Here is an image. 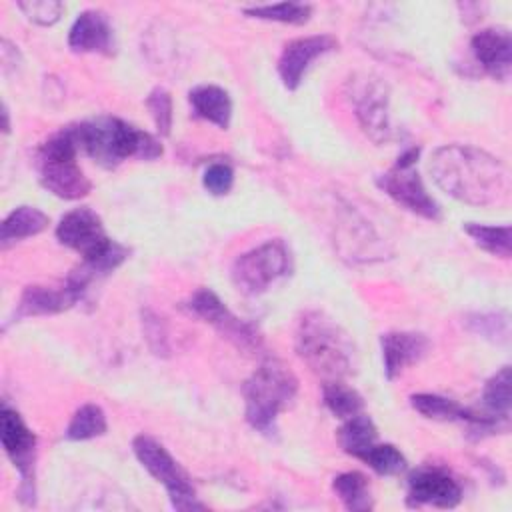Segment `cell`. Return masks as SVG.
<instances>
[{"label":"cell","mask_w":512,"mask_h":512,"mask_svg":"<svg viewBox=\"0 0 512 512\" xmlns=\"http://www.w3.org/2000/svg\"><path fill=\"white\" fill-rule=\"evenodd\" d=\"M428 170L438 188L472 206L502 204L510 196L504 162L468 144H446L432 152Z\"/></svg>","instance_id":"1"},{"label":"cell","mask_w":512,"mask_h":512,"mask_svg":"<svg viewBox=\"0 0 512 512\" xmlns=\"http://www.w3.org/2000/svg\"><path fill=\"white\" fill-rule=\"evenodd\" d=\"M68 128L78 150L106 168L118 166L128 158L154 160L162 154V144L152 134L116 116H98Z\"/></svg>","instance_id":"2"},{"label":"cell","mask_w":512,"mask_h":512,"mask_svg":"<svg viewBox=\"0 0 512 512\" xmlns=\"http://www.w3.org/2000/svg\"><path fill=\"white\" fill-rule=\"evenodd\" d=\"M296 352L328 380H342L356 368V346L348 332L318 310L304 312L296 328Z\"/></svg>","instance_id":"3"},{"label":"cell","mask_w":512,"mask_h":512,"mask_svg":"<svg viewBox=\"0 0 512 512\" xmlns=\"http://www.w3.org/2000/svg\"><path fill=\"white\" fill-rule=\"evenodd\" d=\"M56 238L82 256L78 270L90 282L110 274L128 258V248L106 234L100 216L88 206L66 212L56 226Z\"/></svg>","instance_id":"4"},{"label":"cell","mask_w":512,"mask_h":512,"mask_svg":"<svg viewBox=\"0 0 512 512\" xmlns=\"http://www.w3.org/2000/svg\"><path fill=\"white\" fill-rule=\"evenodd\" d=\"M298 392L294 372L278 358H266L244 382V416L246 422L262 432L276 430L278 416L292 404Z\"/></svg>","instance_id":"5"},{"label":"cell","mask_w":512,"mask_h":512,"mask_svg":"<svg viewBox=\"0 0 512 512\" xmlns=\"http://www.w3.org/2000/svg\"><path fill=\"white\" fill-rule=\"evenodd\" d=\"M78 146L68 126L52 134L38 150L42 186L58 198L78 200L92 190V182L76 164Z\"/></svg>","instance_id":"6"},{"label":"cell","mask_w":512,"mask_h":512,"mask_svg":"<svg viewBox=\"0 0 512 512\" xmlns=\"http://www.w3.org/2000/svg\"><path fill=\"white\" fill-rule=\"evenodd\" d=\"M132 450L138 462L146 468V472L166 488L172 508L176 510L204 508V504L196 496V490L186 470L174 460V456L158 440L146 434H138L132 440Z\"/></svg>","instance_id":"7"},{"label":"cell","mask_w":512,"mask_h":512,"mask_svg":"<svg viewBox=\"0 0 512 512\" xmlns=\"http://www.w3.org/2000/svg\"><path fill=\"white\" fill-rule=\"evenodd\" d=\"M290 272V250L280 240H266L264 244L240 254L230 270L234 286L248 296L266 292L276 280Z\"/></svg>","instance_id":"8"},{"label":"cell","mask_w":512,"mask_h":512,"mask_svg":"<svg viewBox=\"0 0 512 512\" xmlns=\"http://www.w3.org/2000/svg\"><path fill=\"white\" fill-rule=\"evenodd\" d=\"M0 438L6 456L20 474L18 498L26 506L36 504V482H34V462H36V436L26 426L16 410L8 404L2 406L0 414Z\"/></svg>","instance_id":"9"},{"label":"cell","mask_w":512,"mask_h":512,"mask_svg":"<svg viewBox=\"0 0 512 512\" xmlns=\"http://www.w3.org/2000/svg\"><path fill=\"white\" fill-rule=\"evenodd\" d=\"M350 102L364 134L376 144L392 138L390 124V96L386 84L372 74L354 76L348 82Z\"/></svg>","instance_id":"10"},{"label":"cell","mask_w":512,"mask_h":512,"mask_svg":"<svg viewBox=\"0 0 512 512\" xmlns=\"http://www.w3.org/2000/svg\"><path fill=\"white\" fill-rule=\"evenodd\" d=\"M186 308L202 318L204 322L212 324L226 340H230L240 350H258L262 344L260 334L254 330L252 324L244 322L242 318L234 316L226 304L210 290V288H198L190 300L186 302Z\"/></svg>","instance_id":"11"},{"label":"cell","mask_w":512,"mask_h":512,"mask_svg":"<svg viewBox=\"0 0 512 512\" xmlns=\"http://www.w3.org/2000/svg\"><path fill=\"white\" fill-rule=\"evenodd\" d=\"M376 184L386 196H390L396 204H400L408 212L428 220H440V206L428 194L414 166L394 164L390 170H386L376 178Z\"/></svg>","instance_id":"12"},{"label":"cell","mask_w":512,"mask_h":512,"mask_svg":"<svg viewBox=\"0 0 512 512\" xmlns=\"http://www.w3.org/2000/svg\"><path fill=\"white\" fill-rule=\"evenodd\" d=\"M462 500V486L458 480L438 466L416 468L408 476V506H436L454 508Z\"/></svg>","instance_id":"13"},{"label":"cell","mask_w":512,"mask_h":512,"mask_svg":"<svg viewBox=\"0 0 512 512\" xmlns=\"http://www.w3.org/2000/svg\"><path fill=\"white\" fill-rule=\"evenodd\" d=\"M338 48V40L330 34H316V36H300L284 44L282 54L278 58V76L288 90H296L310 64Z\"/></svg>","instance_id":"14"},{"label":"cell","mask_w":512,"mask_h":512,"mask_svg":"<svg viewBox=\"0 0 512 512\" xmlns=\"http://www.w3.org/2000/svg\"><path fill=\"white\" fill-rule=\"evenodd\" d=\"M476 62L496 80H508L512 70V38L508 28H482L470 40Z\"/></svg>","instance_id":"15"},{"label":"cell","mask_w":512,"mask_h":512,"mask_svg":"<svg viewBox=\"0 0 512 512\" xmlns=\"http://www.w3.org/2000/svg\"><path fill=\"white\" fill-rule=\"evenodd\" d=\"M84 296L66 280L62 286H26L20 294L18 306H16V318H28V316H50L64 312L78 302H82Z\"/></svg>","instance_id":"16"},{"label":"cell","mask_w":512,"mask_h":512,"mask_svg":"<svg viewBox=\"0 0 512 512\" xmlns=\"http://www.w3.org/2000/svg\"><path fill=\"white\" fill-rule=\"evenodd\" d=\"M382 346V360H384V374L388 380H394L406 366L420 362L428 348L430 340L420 332H386L380 338Z\"/></svg>","instance_id":"17"},{"label":"cell","mask_w":512,"mask_h":512,"mask_svg":"<svg viewBox=\"0 0 512 512\" xmlns=\"http://www.w3.org/2000/svg\"><path fill=\"white\" fill-rule=\"evenodd\" d=\"M68 46L74 52L110 54L114 48V34L108 16L100 10L80 12L68 32Z\"/></svg>","instance_id":"18"},{"label":"cell","mask_w":512,"mask_h":512,"mask_svg":"<svg viewBox=\"0 0 512 512\" xmlns=\"http://www.w3.org/2000/svg\"><path fill=\"white\" fill-rule=\"evenodd\" d=\"M188 100L196 116L216 124L218 128L226 130L232 118V100L228 92L214 84H202L190 90Z\"/></svg>","instance_id":"19"},{"label":"cell","mask_w":512,"mask_h":512,"mask_svg":"<svg viewBox=\"0 0 512 512\" xmlns=\"http://www.w3.org/2000/svg\"><path fill=\"white\" fill-rule=\"evenodd\" d=\"M50 224V218L38 210L36 206H18L14 208L2 222L0 228V242L2 248H8L10 244L36 236L44 232Z\"/></svg>","instance_id":"20"},{"label":"cell","mask_w":512,"mask_h":512,"mask_svg":"<svg viewBox=\"0 0 512 512\" xmlns=\"http://www.w3.org/2000/svg\"><path fill=\"white\" fill-rule=\"evenodd\" d=\"M510 366H502L482 390V414L496 426L506 428L510 418Z\"/></svg>","instance_id":"21"},{"label":"cell","mask_w":512,"mask_h":512,"mask_svg":"<svg viewBox=\"0 0 512 512\" xmlns=\"http://www.w3.org/2000/svg\"><path fill=\"white\" fill-rule=\"evenodd\" d=\"M332 490L340 498L346 510L352 512H366L374 508L372 492L368 478L362 472H342L332 480Z\"/></svg>","instance_id":"22"},{"label":"cell","mask_w":512,"mask_h":512,"mask_svg":"<svg viewBox=\"0 0 512 512\" xmlns=\"http://www.w3.org/2000/svg\"><path fill=\"white\" fill-rule=\"evenodd\" d=\"M338 440L344 452H348L354 458H360L378 440V430L370 416L360 412L344 420V424L338 430Z\"/></svg>","instance_id":"23"},{"label":"cell","mask_w":512,"mask_h":512,"mask_svg":"<svg viewBox=\"0 0 512 512\" xmlns=\"http://www.w3.org/2000/svg\"><path fill=\"white\" fill-rule=\"evenodd\" d=\"M322 398L326 408L340 420L352 418L364 408L362 396L342 380H328L322 388Z\"/></svg>","instance_id":"24"},{"label":"cell","mask_w":512,"mask_h":512,"mask_svg":"<svg viewBox=\"0 0 512 512\" xmlns=\"http://www.w3.org/2000/svg\"><path fill=\"white\" fill-rule=\"evenodd\" d=\"M106 428L108 424L104 410L96 404H84L72 414L64 436L68 440H92L106 434Z\"/></svg>","instance_id":"25"},{"label":"cell","mask_w":512,"mask_h":512,"mask_svg":"<svg viewBox=\"0 0 512 512\" xmlns=\"http://www.w3.org/2000/svg\"><path fill=\"white\" fill-rule=\"evenodd\" d=\"M464 232L488 254L510 258V242H512V230L508 224L504 226H488L478 222H466Z\"/></svg>","instance_id":"26"},{"label":"cell","mask_w":512,"mask_h":512,"mask_svg":"<svg viewBox=\"0 0 512 512\" xmlns=\"http://www.w3.org/2000/svg\"><path fill=\"white\" fill-rule=\"evenodd\" d=\"M244 14L260 20L282 22V24H304L312 16V6L302 2H278V4L244 8Z\"/></svg>","instance_id":"27"},{"label":"cell","mask_w":512,"mask_h":512,"mask_svg":"<svg viewBox=\"0 0 512 512\" xmlns=\"http://www.w3.org/2000/svg\"><path fill=\"white\" fill-rule=\"evenodd\" d=\"M464 322L470 332L494 344H504L510 338V320L506 312H474L468 314Z\"/></svg>","instance_id":"28"},{"label":"cell","mask_w":512,"mask_h":512,"mask_svg":"<svg viewBox=\"0 0 512 512\" xmlns=\"http://www.w3.org/2000/svg\"><path fill=\"white\" fill-rule=\"evenodd\" d=\"M358 460H362L376 474H382V476H394L406 470V458L394 444L374 442Z\"/></svg>","instance_id":"29"},{"label":"cell","mask_w":512,"mask_h":512,"mask_svg":"<svg viewBox=\"0 0 512 512\" xmlns=\"http://www.w3.org/2000/svg\"><path fill=\"white\" fill-rule=\"evenodd\" d=\"M146 106L150 110V116L158 128V132L162 136H168L170 128H172V98H170L168 90L154 88L146 98Z\"/></svg>","instance_id":"30"},{"label":"cell","mask_w":512,"mask_h":512,"mask_svg":"<svg viewBox=\"0 0 512 512\" xmlns=\"http://www.w3.org/2000/svg\"><path fill=\"white\" fill-rule=\"evenodd\" d=\"M18 10L34 24L40 26H50L60 20L64 6L54 0H28V2H18Z\"/></svg>","instance_id":"31"},{"label":"cell","mask_w":512,"mask_h":512,"mask_svg":"<svg viewBox=\"0 0 512 512\" xmlns=\"http://www.w3.org/2000/svg\"><path fill=\"white\" fill-rule=\"evenodd\" d=\"M202 184L204 188L214 194V196H224L230 192L232 184H234V172L228 164L224 162H216V164H210L206 170H204V176H202Z\"/></svg>","instance_id":"32"},{"label":"cell","mask_w":512,"mask_h":512,"mask_svg":"<svg viewBox=\"0 0 512 512\" xmlns=\"http://www.w3.org/2000/svg\"><path fill=\"white\" fill-rule=\"evenodd\" d=\"M142 328H144V338H146L150 350L156 356L168 354V338H166V328H164L162 318H158L154 312L146 310L142 314Z\"/></svg>","instance_id":"33"},{"label":"cell","mask_w":512,"mask_h":512,"mask_svg":"<svg viewBox=\"0 0 512 512\" xmlns=\"http://www.w3.org/2000/svg\"><path fill=\"white\" fill-rule=\"evenodd\" d=\"M2 116H4V126H2V130L8 134V132H10V120H8V108H6V104H4V108H2Z\"/></svg>","instance_id":"34"}]
</instances>
